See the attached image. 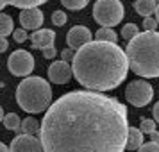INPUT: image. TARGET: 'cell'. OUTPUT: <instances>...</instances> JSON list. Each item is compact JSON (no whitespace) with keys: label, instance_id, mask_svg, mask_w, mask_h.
<instances>
[{"label":"cell","instance_id":"6da1fadb","mask_svg":"<svg viewBox=\"0 0 159 152\" xmlns=\"http://www.w3.org/2000/svg\"><path fill=\"white\" fill-rule=\"evenodd\" d=\"M127 108L95 91H70L52 104L39 127L45 152H123Z\"/></svg>","mask_w":159,"mask_h":152},{"label":"cell","instance_id":"7a4b0ae2","mask_svg":"<svg viewBox=\"0 0 159 152\" xmlns=\"http://www.w3.org/2000/svg\"><path fill=\"white\" fill-rule=\"evenodd\" d=\"M73 77L88 90L109 91L127 77V54L111 41H89L73 56Z\"/></svg>","mask_w":159,"mask_h":152},{"label":"cell","instance_id":"3957f363","mask_svg":"<svg viewBox=\"0 0 159 152\" xmlns=\"http://www.w3.org/2000/svg\"><path fill=\"white\" fill-rule=\"evenodd\" d=\"M125 54L130 70L136 75H141L145 79L159 77V32H138L129 39Z\"/></svg>","mask_w":159,"mask_h":152},{"label":"cell","instance_id":"277c9868","mask_svg":"<svg viewBox=\"0 0 159 152\" xmlns=\"http://www.w3.org/2000/svg\"><path fill=\"white\" fill-rule=\"evenodd\" d=\"M52 88L41 77H27L16 88V102L27 113H41L50 106Z\"/></svg>","mask_w":159,"mask_h":152},{"label":"cell","instance_id":"5b68a950","mask_svg":"<svg viewBox=\"0 0 159 152\" xmlns=\"http://www.w3.org/2000/svg\"><path fill=\"white\" fill-rule=\"evenodd\" d=\"M93 18L102 27H115L123 18V4L120 0H98L93 6Z\"/></svg>","mask_w":159,"mask_h":152},{"label":"cell","instance_id":"8992f818","mask_svg":"<svg viewBox=\"0 0 159 152\" xmlns=\"http://www.w3.org/2000/svg\"><path fill=\"white\" fill-rule=\"evenodd\" d=\"M154 97V90L147 81H134L125 90V99L134 108H145Z\"/></svg>","mask_w":159,"mask_h":152},{"label":"cell","instance_id":"52a82bcc","mask_svg":"<svg viewBox=\"0 0 159 152\" xmlns=\"http://www.w3.org/2000/svg\"><path fill=\"white\" fill-rule=\"evenodd\" d=\"M9 72L16 77H25L34 70V58L27 50H16L13 52L7 59Z\"/></svg>","mask_w":159,"mask_h":152},{"label":"cell","instance_id":"ba28073f","mask_svg":"<svg viewBox=\"0 0 159 152\" xmlns=\"http://www.w3.org/2000/svg\"><path fill=\"white\" fill-rule=\"evenodd\" d=\"M11 152H43L41 140H38L34 134H22L16 136L11 141Z\"/></svg>","mask_w":159,"mask_h":152},{"label":"cell","instance_id":"9c48e42d","mask_svg":"<svg viewBox=\"0 0 159 152\" xmlns=\"http://www.w3.org/2000/svg\"><path fill=\"white\" fill-rule=\"evenodd\" d=\"M91 41V32L88 27L84 25H75L72 29L68 30V34H66V43L70 48L73 50H79L80 47H84L86 43Z\"/></svg>","mask_w":159,"mask_h":152},{"label":"cell","instance_id":"30bf717a","mask_svg":"<svg viewBox=\"0 0 159 152\" xmlns=\"http://www.w3.org/2000/svg\"><path fill=\"white\" fill-rule=\"evenodd\" d=\"M72 75H73V70L66 61L52 63L50 68H48V79L54 84H66L68 81L72 79Z\"/></svg>","mask_w":159,"mask_h":152},{"label":"cell","instance_id":"8fae6325","mask_svg":"<svg viewBox=\"0 0 159 152\" xmlns=\"http://www.w3.org/2000/svg\"><path fill=\"white\" fill-rule=\"evenodd\" d=\"M20 23L25 30H38V27H41L43 23V13L38 7L23 9L20 13Z\"/></svg>","mask_w":159,"mask_h":152},{"label":"cell","instance_id":"7c38bea8","mask_svg":"<svg viewBox=\"0 0 159 152\" xmlns=\"http://www.w3.org/2000/svg\"><path fill=\"white\" fill-rule=\"evenodd\" d=\"M54 39H56V32L52 29H39L36 32L30 34V41H32V48H47V47H52L54 45Z\"/></svg>","mask_w":159,"mask_h":152},{"label":"cell","instance_id":"4fadbf2b","mask_svg":"<svg viewBox=\"0 0 159 152\" xmlns=\"http://www.w3.org/2000/svg\"><path fill=\"white\" fill-rule=\"evenodd\" d=\"M141 145H143V132L139 129H136V127H129L125 149H127V150H138Z\"/></svg>","mask_w":159,"mask_h":152},{"label":"cell","instance_id":"5bb4252c","mask_svg":"<svg viewBox=\"0 0 159 152\" xmlns=\"http://www.w3.org/2000/svg\"><path fill=\"white\" fill-rule=\"evenodd\" d=\"M156 0H136V4H134V9H136L138 15L145 16H150L152 13H156Z\"/></svg>","mask_w":159,"mask_h":152},{"label":"cell","instance_id":"9a60e30c","mask_svg":"<svg viewBox=\"0 0 159 152\" xmlns=\"http://www.w3.org/2000/svg\"><path fill=\"white\" fill-rule=\"evenodd\" d=\"M7 6H13V7H20V9H29V7H38L48 0H4Z\"/></svg>","mask_w":159,"mask_h":152},{"label":"cell","instance_id":"2e32d148","mask_svg":"<svg viewBox=\"0 0 159 152\" xmlns=\"http://www.w3.org/2000/svg\"><path fill=\"white\" fill-rule=\"evenodd\" d=\"M13 34V18L6 13H0V36Z\"/></svg>","mask_w":159,"mask_h":152},{"label":"cell","instance_id":"e0dca14e","mask_svg":"<svg viewBox=\"0 0 159 152\" xmlns=\"http://www.w3.org/2000/svg\"><path fill=\"white\" fill-rule=\"evenodd\" d=\"M4 125L9 131H22V122H20L18 115H15V113H9V115L4 116Z\"/></svg>","mask_w":159,"mask_h":152},{"label":"cell","instance_id":"ac0fdd59","mask_svg":"<svg viewBox=\"0 0 159 152\" xmlns=\"http://www.w3.org/2000/svg\"><path fill=\"white\" fill-rule=\"evenodd\" d=\"M97 39L116 43V32H115L113 29H111V27H102V29L97 30Z\"/></svg>","mask_w":159,"mask_h":152},{"label":"cell","instance_id":"d6986e66","mask_svg":"<svg viewBox=\"0 0 159 152\" xmlns=\"http://www.w3.org/2000/svg\"><path fill=\"white\" fill-rule=\"evenodd\" d=\"M39 131V123L34 118H25L22 122V132L23 134H36Z\"/></svg>","mask_w":159,"mask_h":152},{"label":"cell","instance_id":"ffe728a7","mask_svg":"<svg viewBox=\"0 0 159 152\" xmlns=\"http://www.w3.org/2000/svg\"><path fill=\"white\" fill-rule=\"evenodd\" d=\"M88 2H89V0H61V4H63L66 9H72V11L84 9L88 6Z\"/></svg>","mask_w":159,"mask_h":152},{"label":"cell","instance_id":"44dd1931","mask_svg":"<svg viewBox=\"0 0 159 152\" xmlns=\"http://www.w3.org/2000/svg\"><path fill=\"white\" fill-rule=\"evenodd\" d=\"M138 32H139V27L136 23H127V25H123V29H122V36L129 41L130 38H134Z\"/></svg>","mask_w":159,"mask_h":152},{"label":"cell","instance_id":"7402d4cb","mask_svg":"<svg viewBox=\"0 0 159 152\" xmlns=\"http://www.w3.org/2000/svg\"><path fill=\"white\" fill-rule=\"evenodd\" d=\"M52 23H54L56 27L65 25L66 23V13H63V11H54V13H52Z\"/></svg>","mask_w":159,"mask_h":152},{"label":"cell","instance_id":"603a6c76","mask_svg":"<svg viewBox=\"0 0 159 152\" xmlns=\"http://www.w3.org/2000/svg\"><path fill=\"white\" fill-rule=\"evenodd\" d=\"M141 132L143 134H150L152 131H156V122L154 120H147V118H141Z\"/></svg>","mask_w":159,"mask_h":152},{"label":"cell","instance_id":"cb8c5ba5","mask_svg":"<svg viewBox=\"0 0 159 152\" xmlns=\"http://www.w3.org/2000/svg\"><path fill=\"white\" fill-rule=\"evenodd\" d=\"M13 39H15L16 43H23V41H27V30L23 29H16L13 30Z\"/></svg>","mask_w":159,"mask_h":152},{"label":"cell","instance_id":"d4e9b609","mask_svg":"<svg viewBox=\"0 0 159 152\" xmlns=\"http://www.w3.org/2000/svg\"><path fill=\"white\" fill-rule=\"evenodd\" d=\"M138 152H159V143H156V141L145 143V145H141V147L138 149Z\"/></svg>","mask_w":159,"mask_h":152},{"label":"cell","instance_id":"484cf974","mask_svg":"<svg viewBox=\"0 0 159 152\" xmlns=\"http://www.w3.org/2000/svg\"><path fill=\"white\" fill-rule=\"evenodd\" d=\"M143 27L145 30H154L157 27V20L156 18H150V16H145L143 18Z\"/></svg>","mask_w":159,"mask_h":152},{"label":"cell","instance_id":"4316f807","mask_svg":"<svg viewBox=\"0 0 159 152\" xmlns=\"http://www.w3.org/2000/svg\"><path fill=\"white\" fill-rule=\"evenodd\" d=\"M61 58H63V61H66V63H68V61H73V48L68 47L66 50H63L61 52Z\"/></svg>","mask_w":159,"mask_h":152},{"label":"cell","instance_id":"83f0119b","mask_svg":"<svg viewBox=\"0 0 159 152\" xmlns=\"http://www.w3.org/2000/svg\"><path fill=\"white\" fill-rule=\"evenodd\" d=\"M54 56H56V48H54V45H52V47H47V48H43V58L52 59Z\"/></svg>","mask_w":159,"mask_h":152},{"label":"cell","instance_id":"f1b7e54d","mask_svg":"<svg viewBox=\"0 0 159 152\" xmlns=\"http://www.w3.org/2000/svg\"><path fill=\"white\" fill-rule=\"evenodd\" d=\"M7 39H6V38L4 36H0V52H6L7 50Z\"/></svg>","mask_w":159,"mask_h":152},{"label":"cell","instance_id":"f546056e","mask_svg":"<svg viewBox=\"0 0 159 152\" xmlns=\"http://www.w3.org/2000/svg\"><path fill=\"white\" fill-rule=\"evenodd\" d=\"M152 115H154V120H156V122H159V102L154 106V109H152Z\"/></svg>","mask_w":159,"mask_h":152},{"label":"cell","instance_id":"4dcf8cb0","mask_svg":"<svg viewBox=\"0 0 159 152\" xmlns=\"http://www.w3.org/2000/svg\"><path fill=\"white\" fill-rule=\"evenodd\" d=\"M148 136H150V141H156V143H159V132H157V131H152Z\"/></svg>","mask_w":159,"mask_h":152},{"label":"cell","instance_id":"1f68e13d","mask_svg":"<svg viewBox=\"0 0 159 152\" xmlns=\"http://www.w3.org/2000/svg\"><path fill=\"white\" fill-rule=\"evenodd\" d=\"M0 152H11V150H9V149H7L4 143H0Z\"/></svg>","mask_w":159,"mask_h":152},{"label":"cell","instance_id":"d6a6232c","mask_svg":"<svg viewBox=\"0 0 159 152\" xmlns=\"http://www.w3.org/2000/svg\"><path fill=\"white\" fill-rule=\"evenodd\" d=\"M156 20H157V23H159V4L156 6Z\"/></svg>","mask_w":159,"mask_h":152},{"label":"cell","instance_id":"836d02e7","mask_svg":"<svg viewBox=\"0 0 159 152\" xmlns=\"http://www.w3.org/2000/svg\"><path fill=\"white\" fill-rule=\"evenodd\" d=\"M6 6H7V4H6V2H4V0H0V11H2V9L6 7Z\"/></svg>","mask_w":159,"mask_h":152},{"label":"cell","instance_id":"e575fe53","mask_svg":"<svg viewBox=\"0 0 159 152\" xmlns=\"http://www.w3.org/2000/svg\"><path fill=\"white\" fill-rule=\"evenodd\" d=\"M4 120V111H2V108H0V122Z\"/></svg>","mask_w":159,"mask_h":152}]
</instances>
